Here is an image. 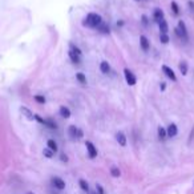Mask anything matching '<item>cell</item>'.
<instances>
[{
    "label": "cell",
    "instance_id": "obj_1",
    "mask_svg": "<svg viewBox=\"0 0 194 194\" xmlns=\"http://www.w3.org/2000/svg\"><path fill=\"white\" fill-rule=\"evenodd\" d=\"M102 23V18L97 13H88L86 18L82 21L84 27H89V28H99V25Z\"/></svg>",
    "mask_w": 194,
    "mask_h": 194
},
{
    "label": "cell",
    "instance_id": "obj_2",
    "mask_svg": "<svg viewBox=\"0 0 194 194\" xmlns=\"http://www.w3.org/2000/svg\"><path fill=\"white\" fill-rule=\"evenodd\" d=\"M176 33L179 36L182 40H188V29H186V25H185V23L182 21V20H179L178 21V27L176 28Z\"/></svg>",
    "mask_w": 194,
    "mask_h": 194
},
{
    "label": "cell",
    "instance_id": "obj_3",
    "mask_svg": "<svg viewBox=\"0 0 194 194\" xmlns=\"http://www.w3.org/2000/svg\"><path fill=\"white\" fill-rule=\"evenodd\" d=\"M124 76H125V80H126V82H128V85H130V86L136 85L137 79H136L134 73H133L132 71H129L128 68H126V69H124Z\"/></svg>",
    "mask_w": 194,
    "mask_h": 194
},
{
    "label": "cell",
    "instance_id": "obj_4",
    "mask_svg": "<svg viewBox=\"0 0 194 194\" xmlns=\"http://www.w3.org/2000/svg\"><path fill=\"white\" fill-rule=\"evenodd\" d=\"M68 133H69V136H71L72 138H81L82 134H84V133H82V130L79 129L77 126H75V125H71V126H69Z\"/></svg>",
    "mask_w": 194,
    "mask_h": 194
},
{
    "label": "cell",
    "instance_id": "obj_5",
    "mask_svg": "<svg viewBox=\"0 0 194 194\" xmlns=\"http://www.w3.org/2000/svg\"><path fill=\"white\" fill-rule=\"evenodd\" d=\"M162 72L166 75V77L170 79L172 81H177V76H176V73L174 71H173L172 68H169L168 65H162Z\"/></svg>",
    "mask_w": 194,
    "mask_h": 194
},
{
    "label": "cell",
    "instance_id": "obj_6",
    "mask_svg": "<svg viewBox=\"0 0 194 194\" xmlns=\"http://www.w3.org/2000/svg\"><path fill=\"white\" fill-rule=\"evenodd\" d=\"M85 146H86V150H88V154H89L91 158H95V157H97V149H96V146L93 145V142L86 141Z\"/></svg>",
    "mask_w": 194,
    "mask_h": 194
},
{
    "label": "cell",
    "instance_id": "obj_7",
    "mask_svg": "<svg viewBox=\"0 0 194 194\" xmlns=\"http://www.w3.org/2000/svg\"><path fill=\"white\" fill-rule=\"evenodd\" d=\"M140 45H141V49L142 51H145V52H148L149 49H150V41H149V39L146 37V36H141L140 37Z\"/></svg>",
    "mask_w": 194,
    "mask_h": 194
},
{
    "label": "cell",
    "instance_id": "obj_8",
    "mask_svg": "<svg viewBox=\"0 0 194 194\" xmlns=\"http://www.w3.org/2000/svg\"><path fill=\"white\" fill-rule=\"evenodd\" d=\"M52 183H53V186H55V188H57L59 190L65 189V182H64V179H61L60 177H53V178H52Z\"/></svg>",
    "mask_w": 194,
    "mask_h": 194
},
{
    "label": "cell",
    "instance_id": "obj_9",
    "mask_svg": "<svg viewBox=\"0 0 194 194\" xmlns=\"http://www.w3.org/2000/svg\"><path fill=\"white\" fill-rule=\"evenodd\" d=\"M177 133H178V128H177L176 124H170L168 126V129H166V134L168 137H176Z\"/></svg>",
    "mask_w": 194,
    "mask_h": 194
},
{
    "label": "cell",
    "instance_id": "obj_10",
    "mask_svg": "<svg viewBox=\"0 0 194 194\" xmlns=\"http://www.w3.org/2000/svg\"><path fill=\"white\" fill-rule=\"evenodd\" d=\"M153 19H154V21L160 23L161 20H163V11L161 8H156L154 12H153Z\"/></svg>",
    "mask_w": 194,
    "mask_h": 194
},
{
    "label": "cell",
    "instance_id": "obj_11",
    "mask_svg": "<svg viewBox=\"0 0 194 194\" xmlns=\"http://www.w3.org/2000/svg\"><path fill=\"white\" fill-rule=\"evenodd\" d=\"M20 112H21V113H23V116H25L29 120V121L35 120V115H33V113H32L28 108H25V106H21V108H20Z\"/></svg>",
    "mask_w": 194,
    "mask_h": 194
},
{
    "label": "cell",
    "instance_id": "obj_12",
    "mask_svg": "<svg viewBox=\"0 0 194 194\" xmlns=\"http://www.w3.org/2000/svg\"><path fill=\"white\" fill-rule=\"evenodd\" d=\"M116 140L121 146H126V136L122 132H117L116 133Z\"/></svg>",
    "mask_w": 194,
    "mask_h": 194
},
{
    "label": "cell",
    "instance_id": "obj_13",
    "mask_svg": "<svg viewBox=\"0 0 194 194\" xmlns=\"http://www.w3.org/2000/svg\"><path fill=\"white\" fill-rule=\"evenodd\" d=\"M68 55H69V59L72 60V63H73V64H81V56L76 55V53H75V52H72L71 49H69Z\"/></svg>",
    "mask_w": 194,
    "mask_h": 194
},
{
    "label": "cell",
    "instance_id": "obj_14",
    "mask_svg": "<svg viewBox=\"0 0 194 194\" xmlns=\"http://www.w3.org/2000/svg\"><path fill=\"white\" fill-rule=\"evenodd\" d=\"M100 71L104 75H108L110 72V65L108 64V61H101V64H100Z\"/></svg>",
    "mask_w": 194,
    "mask_h": 194
},
{
    "label": "cell",
    "instance_id": "obj_15",
    "mask_svg": "<svg viewBox=\"0 0 194 194\" xmlns=\"http://www.w3.org/2000/svg\"><path fill=\"white\" fill-rule=\"evenodd\" d=\"M60 116L64 117V118H69L71 117V110H69V108H66V106H60Z\"/></svg>",
    "mask_w": 194,
    "mask_h": 194
},
{
    "label": "cell",
    "instance_id": "obj_16",
    "mask_svg": "<svg viewBox=\"0 0 194 194\" xmlns=\"http://www.w3.org/2000/svg\"><path fill=\"white\" fill-rule=\"evenodd\" d=\"M158 25H160V32H161V33H168V31H169V25H168V23H166L165 19L161 20V21L158 23Z\"/></svg>",
    "mask_w": 194,
    "mask_h": 194
},
{
    "label": "cell",
    "instance_id": "obj_17",
    "mask_svg": "<svg viewBox=\"0 0 194 194\" xmlns=\"http://www.w3.org/2000/svg\"><path fill=\"white\" fill-rule=\"evenodd\" d=\"M47 148L48 149H51L53 153H56L57 152V144H56V141L55 140H48V141H47Z\"/></svg>",
    "mask_w": 194,
    "mask_h": 194
},
{
    "label": "cell",
    "instance_id": "obj_18",
    "mask_svg": "<svg viewBox=\"0 0 194 194\" xmlns=\"http://www.w3.org/2000/svg\"><path fill=\"white\" fill-rule=\"evenodd\" d=\"M157 132H158V138H160V140H162V141L166 138V137H168V134H166V129L163 128V126H158Z\"/></svg>",
    "mask_w": 194,
    "mask_h": 194
},
{
    "label": "cell",
    "instance_id": "obj_19",
    "mask_svg": "<svg viewBox=\"0 0 194 194\" xmlns=\"http://www.w3.org/2000/svg\"><path fill=\"white\" fill-rule=\"evenodd\" d=\"M97 31H100L101 33H109L110 32V28H109V25L108 24H105V23H101V24L99 25V28H97Z\"/></svg>",
    "mask_w": 194,
    "mask_h": 194
},
{
    "label": "cell",
    "instance_id": "obj_20",
    "mask_svg": "<svg viewBox=\"0 0 194 194\" xmlns=\"http://www.w3.org/2000/svg\"><path fill=\"white\" fill-rule=\"evenodd\" d=\"M76 79H77V81L80 82V84L86 85V77H85V75H84V73H82V72L76 73Z\"/></svg>",
    "mask_w": 194,
    "mask_h": 194
},
{
    "label": "cell",
    "instance_id": "obj_21",
    "mask_svg": "<svg viewBox=\"0 0 194 194\" xmlns=\"http://www.w3.org/2000/svg\"><path fill=\"white\" fill-rule=\"evenodd\" d=\"M44 125H45V126H48V128H51V129H56V128H57V126H56V122L53 121L52 118H45Z\"/></svg>",
    "mask_w": 194,
    "mask_h": 194
},
{
    "label": "cell",
    "instance_id": "obj_22",
    "mask_svg": "<svg viewBox=\"0 0 194 194\" xmlns=\"http://www.w3.org/2000/svg\"><path fill=\"white\" fill-rule=\"evenodd\" d=\"M110 174L113 177H120L121 176V172H120V169L117 168V166H112V168H110Z\"/></svg>",
    "mask_w": 194,
    "mask_h": 194
},
{
    "label": "cell",
    "instance_id": "obj_23",
    "mask_svg": "<svg viewBox=\"0 0 194 194\" xmlns=\"http://www.w3.org/2000/svg\"><path fill=\"white\" fill-rule=\"evenodd\" d=\"M179 71H181V73L183 76L188 75V64H186L185 61H182L181 64H179Z\"/></svg>",
    "mask_w": 194,
    "mask_h": 194
},
{
    "label": "cell",
    "instance_id": "obj_24",
    "mask_svg": "<svg viewBox=\"0 0 194 194\" xmlns=\"http://www.w3.org/2000/svg\"><path fill=\"white\" fill-rule=\"evenodd\" d=\"M160 41H161L162 44H168V43H169L168 33H160Z\"/></svg>",
    "mask_w": 194,
    "mask_h": 194
},
{
    "label": "cell",
    "instance_id": "obj_25",
    "mask_svg": "<svg viewBox=\"0 0 194 194\" xmlns=\"http://www.w3.org/2000/svg\"><path fill=\"white\" fill-rule=\"evenodd\" d=\"M79 183H80V188L84 190V192H88L89 190V185H88V182H86L85 179H80Z\"/></svg>",
    "mask_w": 194,
    "mask_h": 194
},
{
    "label": "cell",
    "instance_id": "obj_26",
    "mask_svg": "<svg viewBox=\"0 0 194 194\" xmlns=\"http://www.w3.org/2000/svg\"><path fill=\"white\" fill-rule=\"evenodd\" d=\"M33 99H35V101L36 102H39V104H45V97L44 96H41V95H35V97H33Z\"/></svg>",
    "mask_w": 194,
    "mask_h": 194
},
{
    "label": "cell",
    "instance_id": "obj_27",
    "mask_svg": "<svg viewBox=\"0 0 194 194\" xmlns=\"http://www.w3.org/2000/svg\"><path fill=\"white\" fill-rule=\"evenodd\" d=\"M170 7H172V9H173V12H174V15H178V13H179V7H178V4H177L176 2H172Z\"/></svg>",
    "mask_w": 194,
    "mask_h": 194
},
{
    "label": "cell",
    "instance_id": "obj_28",
    "mask_svg": "<svg viewBox=\"0 0 194 194\" xmlns=\"http://www.w3.org/2000/svg\"><path fill=\"white\" fill-rule=\"evenodd\" d=\"M43 153H44V156L47 157V158H52L53 157V152L51 149H48V148H45L44 150H43Z\"/></svg>",
    "mask_w": 194,
    "mask_h": 194
},
{
    "label": "cell",
    "instance_id": "obj_29",
    "mask_svg": "<svg viewBox=\"0 0 194 194\" xmlns=\"http://www.w3.org/2000/svg\"><path fill=\"white\" fill-rule=\"evenodd\" d=\"M71 51L72 52H75L76 55H79V56H81V51L77 48V47H75V45H71Z\"/></svg>",
    "mask_w": 194,
    "mask_h": 194
},
{
    "label": "cell",
    "instance_id": "obj_30",
    "mask_svg": "<svg viewBox=\"0 0 194 194\" xmlns=\"http://www.w3.org/2000/svg\"><path fill=\"white\" fill-rule=\"evenodd\" d=\"M35 120H37V121L40 122V124H43L44 125V121H45V118H41L39 115H35Z\"/></svg>",
    "mask_w": 194,
    "mask_h": 194
},
{
    "label": "cell",
    "instance_id": "obj_31",
    "mask_svg": "<svg viewBox=\"0 0 194 194\" xmlns=\"http://www.w3.org/2000/svg\"><path fill=\"white\" fill-rule=\"evenodd\" d=\"M96 189H97V194H104V190L101 188V185H96Z\"/></svg>",
    "mask_w": 194,
    "mask_h": 194
},
{
    "label": "cell",
    "instance_id": "obj_32",
    "mask_svg": "<svg viewBox=\"0 0 194 194\" xmlns=\"http://www.w3.org/2000/svg\"><path fill=\"white\" fill-rule=\"evenodd\" d=\"M142 23L144 25H148V16L146 15H142Z\"/></svg>",
    "mask_w": 194,
    "mask_h": 194
},
{
    "label": "cell",
    "instance_id": "obj_33",
    "mask_svg": "<svg viewBox=\"0 0 194 194\" xmlns=\"http://www.w3.org/2000/svg\"><path fill=\"white\" fill-rule=\"evenodd\" d=\"M60 158H61L63 162H68V157H66L65 154H61V156H60Z\"/></svg>",
    "mask_w": 194,
    "mask_h": 194
},
{
    "label": "cell",
    "instance_id": "obj_34",
    "mask_svg": "<svg viewBox=\"0 0 194 194\" xmlns=\"http://www.w3.org/2000/svg\"><path fill=\"white\" fill-rule=\"evenodd\" d=\"M165 88H166V84H165V82H161V85H160V89H161V91H165Z\"/></svg>",
    "mask_w": 194,
    "mask_h": 194
},
{
    "label": "cell",
    "instance_id": "obj_35",
    "mask_svg": "<svg viewBox=\"0 0 194 194\" xmlns=\"http://www.w3.org/2000/svg\"><path fill=\"white\" fill-rule=\"evenodd\" d=\"M192 140H194V129L192 130V133H190V140L189 141H192Z\"/></svg>",
    "mask_w": 194,
    "mask_h": 194
},
{
    "label": "cell",
    "instance_id": "obj_36",
    "mask_svg": "<svg viewBox=\"0 0 194 194\" xmlns=\"http://www.w3.org/2000/svg\"><path fill=\"white\" fill-rule=\"evenodd\" d=\"M189 7L192 8V11H194V3L193 2H189Z\"/></svg>",
    "mask_w": 194,
    "mask_h": 194
},
{
    "label": "cell",
    "instance_id": "obj_37",
    "mask_svg": "<svg viewBox=\"0 0 194 194\" xmlns=\"http://www.w3.org/2000/svg\"><path fill=\"white\" fill-rule=\"evenodd\" d=\"M117 25H118V27H122V25H124V21H118V23H117Z\"/></svg>",
    "mask_w": 194,
    "mask_h": 194
},
{
    "label": "cell",
    "instance_id": "obj_38",
    "mask_svg": "<svg viewBox=\"0 0 194 194\" xmlns=\"http://www.w3.org/2000/svg\"><path fill=\"white\" fill-rule=\"evenodd\" d=\"M89 194H97V193H95V192H91V193H89Z\"/></svg>",
    "mask_w": 194,
    "mask_h": 194
},
{
    "label": "cell",
    "instance_id": "obj_39",
    "mask_svg": "<svg viewBox=\"0 0 194 194\" xmlns=\"http://www.w3.org/2000/svg\"><path fill=\"white\" fill-rule=\"evenodd\" d=\"M28 194H35V193H28Z\"/></svg>",
    "mask_w": 194,
    "mask_h": 194
},
{
    "label": "cell",
    "instance_id": "obj_40",
    "mask_svg": "<svg viewBox=\"0 0 194 194\" xmlns=\"http://www.w3.org/2000/svg\"><path fill=\"white\" fill-rule=\"evenodd\" d=\"M136 2H140V0H136Z\"/></svg>",
    "mask_w": 194,
    "mask_h": 194
}]
</instances>
